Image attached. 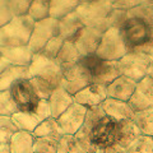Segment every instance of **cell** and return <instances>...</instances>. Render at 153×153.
Here are the masks:
<instances>
[{"label": "cell", "mask_w": 153, "mask_h": 153, "mask_svg": "<svg viewBox=\"0 0 153 153\" xmlns=\"http://www.w3.org/2000/svg\"><path fill=\"white\" fill-rule=\"evenodd\" d=\"M120 31L129 52L143 51L151 44L153 37V26L142 17H129Z\"/></svg>", "instance_id": "1"}, {"label": "cell", "mask_w": 153, "mask_h": 153, "mask_svg": "<svg viewBox=\"0 0 153 153\" xmlns=\"http://www.w3.org/2000/svg\"><path fill=\"white\" fill-rule=\"evenodd\" d=\"M79 65L87 71L91 82L106 87L121 75L119 61H106L96 54L83 56L79 60Z\"/></svg>", "instance_id": "2"}, {"label": "cell", "mask_w": 153, "mask_h": 153, "mask_svg": "<svg viewBox=\"0 0 153 153\" xmlns=\"http://www.w3.org/2000/svg\"><path fill=\"white\" fill-rule=\"evenodd\" d=\"M36 22L30 17H14L7 26L0 28V47L27 46Z\"/></svg>", "instance_id": "3"}, {"label": "cell", "mask_w": 153, "mask_h": 153, "mask_svg": "<svg viewBox=\"0 0 153 153\" xmlns=\"http://www.w3.org/2000/svg\"><path fill=\"white\" fill-rule=\"evenodd\" d=\"M112 10V1H80L75 13L84 27L97 28L106 32L110 28L107 19Z\"/></svg>", "instance_id": "4"}, {"label": "cell", "mask_w": 153, "mask_h": 153, "mask_svg": "<svg viewBox=\"0 0 153 153\" xmlns=\"http://www.w3.org/2000/svg\"><path fill=\"white\" fill-rule=\"evenodd\" d=\"M63 73V68L56 63V60L49 59L42 54H35L28 68V78L40 79L49 84L52 89H56L61 85Z\"/></svg>", "instance_id": "5"}, {"label": "cell", "mask_w": 153, "mask_h": 153, "mask_svg": "<svg viewBox=\"0 0 153 153\" xmlns=\"http://www.w3.org/2000/svg\"><path fill=\"white\" fill-rule=\"evenodd\" d=\"M9 92L12 94L13 102L17 107L18 112L30 114L36 111L41 103V98L37 91L33 87L30 78L19 79L14 83Z\"/></svg>", "instance_id": "6"}, {"label": "cell", "mask_w": 153, "mask_h": 153, "mask_svg": "<svg viewBox=\"0 0 153 153\" xmlns=\"http://www.w3.org/2000/svg\"><path fill=\"white\" fill-rule=\"evenodd\" d=\"M129 52L119 28H108L102 35L96 55L106 61H120Z\"/></svg>", "instance_id": "7"}, {"label": "cell", "mask_w": 153, "mask_h": 153, "mask_svg": "<svg viewBox=\"0 0 153 153\" xmlns=\"http://www.w3.org/2000/svg\"><path fill=\"white\" fill-rule=\"evenodd\" d=\"M152 63V59L144 51H130L119 61V66L121 75L138 83L148 75Z\"/></svg>", "instance_id": "8"}, {"label": "cell", "mask_w": 153, "mask_h": 153, "mask_svg": "<svg viewBox=\"0 0 153 153\" xmlns=\"http://www.w3.org/2000/svg\"><path fill=\"white\" fill-rule=\"evenodd\" d=\"M56 36H59V21L47 18L35 25L31 40L27 46L33 54H40L45 49V46Z\"/></svg>", "instance_id": "9"}, {"label": "cell", "mask_w": 153, "mask_h": 153, "mask_svg": "<svg viewBox=\"0 0 153 153\" xmlns=\"http://www.w3.org/2000/svg\"><path fill=\"white\" fill-rule=\"evenodd\" d=\"M87 112H88L87 107L74 102L60 117H57L56 121H57V125L60 128V131L63 134V137L64 135L74 137L84 125Z\"/></svg>", "instance_id": "10"}, {"label": "cell", "mask_w": 153, "mask_h": 153, "mask_svg": "<svg viewBox=\"0 0 153 153\" xmlns=\"http://www.w3.org/2000/svg\"><path fill=\"white\" fill-rule=\"evenodd\" d=\"M50 116H51V111H50L49 101L47 100H41V103L36 111L30 114L17 112L13 115L12 119L16 123V125L18 126L19 130L33 133L42 121H45Z\"/></svg>", "instance_id": "11"}, {"label": "cell", "mask_w": 153, "mask_h": 153, "mask_svg": "<svg viewBox=\"0 0 153 153\" xmlns=\"http://www.w3.org/2000/svg\"><path fill=\"white\" fill-rule=\"evenodd\" d=\"M89 84H92L89 75L87 74V71L79 65V63L64 69L63 80H61L60 87H63L66 92L70 93L73 97Z\"/></svg>", "instance_id": "12"}, {"label": "cell", "mask_w": 153, "mask_h": 153, "mask_svg": "<svg viewBox=\"0 0 153 153\" xmlns=\"http://www.w3.org/2000/svg\"><path fill=\"white\" fill-rule=\"evenodd\" d=\"M134 112H140L146 110H153V79L146 76L138 82L135 92L129 101Z\"/></svg>", "instance_id": "13"}, {"label": "cell", "mask_w": 153, "mask_h": 153, "mask_svg": "<svg viewBox=\"0 0 153 153\" xmlns=\"http://www.w3.org/2000/svg\"><path fill=\"white\" fill-rule=\"evenodd\" d=\"M103 33L105 32L97 30V28H91V27H84L79 32V35L73 41V44L78 49L82 57L96 54Z\"/></svg>", "instance_id": "14"}, {"label": "cell", "mask_w": 153, "mask_h": 153, "mask_svg": "<svg viewBox=\"0 0 153 153\" xmlns=\"http://www.w3.org/2000/svg\"><path fill=\"white\" fill-rule=\"evenodd\" d=\"M107 100L106 85L92 83L83 88L80 92L74 96V102L82 105L87 108L98 107Z\"/></svg>", "instance_id": "15"}, {"label": "cell", "mask_w": 153, "mask_h": 153, "mask_svg": "<svg viewBox=\"0 0 153 153\" xmlns=\"http://www.w3.org/2000/svg\"><path fill=\"white\" fill-rule=\"evenodd\" d=\"M26 78H28V68L16 66L4 57L0 59V92L9 91L17 80Z\"/></svg>", "instance_id": "16"}, {"label": "cell", "mask_w": 153, "mask_h": 153, "mask_svg": "<svg viewBox=\"0 0 153 153\" xmlns=\"http://www.w3.org/2000/svg\"><path fill=\"white\" fill-rule=\"evenodd\" d=\"M137 82H134L128 76L120 75L117 79H115L112 83H110L106 89H107V98L117 100V101L123 102H129L130 98L133 97L134 92L137 88Z\"/></svg>", "instance_id": "17"}, {"label": "cell", "mask_w": 153, "mask_h": 153, "mask_svg": "<svg viewBox=\"0 0 153 153\" xmlns=\"http://www.w3.org/2000/svg\"><path fill=\"white\" fill-rule=\"evenodd\" d=\"M101 108L105 112V115H107L108 117L114 119L117 123L125 121V120H133L134 115H135L129 102L117 101V100H112V98H107L101 105Z\"/></svg>", "instance_id": "18"}, {"label": "cell", "mask_w": 153, "mask_h": 153, "mask_svg": "<svg viewBox=\"0 0 153 153\" xmlns=\"http://www.w3.org/2000/svg\"><path fill=\"white\" fill-rule=\"evenodd\" d=\"M47 101H49L51 116L54 119H57L74 103V97L66 92L63 87H59L51 93Z\"/></svg>", "instance_id": "19"}, {"label": "cell", "mask_w": 153, "mask_h": 153, "mask_svg": "<svg viewBox=\"0 0 153 153\" xmlns=\"http://www.w3.org/2000/svg\"><path fill=\"white\" fill-rule=\"evenodd\" d=\"M35 54L28 46L22 47H1V57L16 66L30 68Z\"/></svg>", "instance_id": "20"}, {"label": "cell", "mask_w": 153, "mask_h": 153, "mask_svg": "<svg viewBox=\"0 0 153 153\" xmlns=\"http://www.w3.org/2000/svg\"><path fill=\"white\" fill-rule=\"evenodd\" d=\"M83 28H84V25L79 19L78 14L74 12L66 18L59 21V36L64 41L73 42Z\"/></svg>", "instance_id": "21"}, {"label": "cell", "mask_w": 153, "mask_h": 153, "mask_svg": "<svg viewBox=\"0 0 153 153\" xmlns=\"http://www.w3.org/2000/svg\"><path fill=\"white\" fill-rule=\"evenodd\" d=\"M36 137L33 133L19 130L9 142L12 153H35Z\"/></svg>", "instance_id": "22"}, {"label": "cell", "mask_w": 153, "mask_h": 153, "mask_svg": "<svg viewBox=\"0 0 153 153\" xmlns=\"http://www.w3.org/2000/svg\"><path fill=\"white\" fill-rule=\"evenodd\" d=\"M142 135L139 129L135 125L134 120H125L119 123L117 128V144L121 146L123 148H126L131 143Z\"/></svg>", "instance_id": "23"}, {"label": "cell", "mask_w": 153, "mask_h": 153, "mask_svg": "<svg viewBox=\"0 0 153 153\" xmlns=\"http://www.w3.org/2000/svg\"><path fill=\"white\" fill-rule=\"evenodd\" d=\"M79 4L78 0H50V18L61 21L74 13Z\"/></svg>", "instance_id": "24"}, {"label": "cell", "mask_w": 153, "mask_h": 153, "mask_svg": "<svg viewBox=\"0 0 153 153\" xmlns=\"http://www.w3.org/2000/svg\"><path fill=\"white\" fill-rule=\"evenodd\" d=\"M82 59V55L79 54L78 49L75 47V45L73 42H69V41H65L63 47L59 52V55L56 57V63L59 64L61 68L66 69L71 65H75L79 63V60Z\"/></svg>", "instance_id": "25"}, {"label": "cell", "mask_w": 153, "mask_h": 153, "mask_svg": "<svg viewBox=\"0 0 153 153\" xmlns=\"http://www.w3.org/2000/svg\"><path fill=\"white\" fill-rule=\"evenodd\" d=\"M133 120L138 126V129H139L142 135L153 138V110L135 112Z\"/></svg>", "instance_id": "26"}, {"label": "cell", "mask_w": 153, "mask_h": 153, "mask_svg": "<svg viewBox=\"0 0 153 153\" xmlns=\"http://www.w3.org/2000/svg\"><path fill=\"white\" fill-rule=\"evenodd\" d=\"M28 17L36 23L50 18V0H32Z\"/></svg>", "instance_id": "27"}, {"label": "cell", "mask_w": 153, "mask_h": 153, "mask_svg": "<svg viewBox=\"0 0 153 153\" xmlns=\"http://www.w3.org/2000/svg\"><path fill=\"white\" fill-rule=\"evenodd\" d=\"M33 135L36 138H44V137H63V134L60 131L56 119L50 116L37 126V129L33 131Z\"/></svg>", "instance_id": "28"}, {"label": "cell", "mask_w": 153, "mask_h": 153, "mask_svg": "<svg viewBox=\"0 0 153 153\" xmlns=\"http://www.w3.org/2000/svg\"><path fill=\"white\" fill-rule=\"evenodd\" d=\"M19 131L16 123L9 116H0V146L9 144L16 133Z\"/></svg>", "instance_id": "29"}, {"label": "cell", "mask_w": 153, "mask_h": 153, "mask_svg": "<svg viewBox=\"0 0 153 153\" xmlns=\"http://www.w3.org/2000/svg\"><path fill=\"white\" fill-rule=\"evenodd\" d=\"M63 137H44L36 138L35 153H57L59 143Z\"/></svg>", "instance_id": "30"}, {"label": "cell", "mask_w": 153, "mask_h": 153, "mask_svg": "<svg viewBox=\"0 0 153 153\" xmlns=\"http://www.w3.org/2000/svg\"><path fill=\"white\" fill-rule=\"evenodd\" d=\"M126 153H153V138L140 135L126 148Z\"/></svg>", "instance_id": "31"}, {"label": "cell", "mask_w": 153, "mask_h": 153, "mask_svg": "<svg viewBox=\"0 0 153 153\" xmlns=\"http://www.w3.org/2000/svg\"><path fill=\"white\" fill-rule=\"evenodd\" d=\"M57 153H87L73 135H64L57 148Z\"/></svg>", "instance_id": "32"}, {"label": "cell", "mask_w": 153, "mask_h": 153, "mask_svg": "<svg viewBox=\"0 0 153 153\" xmlns=\"http://www.w3.org/2000/svg\"><path fill=\"white\" fill-rule=\"evenodd\" d=\"M17 107L13 102L12 94L9 91L0 92V116H9L12 117L14 114H17Z\"/></svg>", "instance_id": "33"}, {"label": "cell", "mask_w": 153, "mask_h": 153, "mask_svg": "<svg viewBox=\"0 0 153 153\" xmlns=\"http://www.w3.org/2000/svg\"><path fill=\"white\" fill-rule=\"evenodd\" d=\"M64 42H65V41H64L60 36H56V37H54V38H52V40L49 42V44L45 46V49L42 50L40 54L45 55L46 57H49V59L56 60V57H57V55H59V52H60V50H61V47H63Z\"/></svg>", "instance_id": "34"}, {"label": "cell", "mask_w": 153, "mask_h": 153, "mask_svg": "<svg viewBox=\"0 0 153 153\" xmlns=\"http://www.w3.org/2000/svg\"><path fill=\"white\" fill-rule=\"evenodd\" d=\"M8 1L14 17H28L32 0H8Z\"/></svg>", "instance_id": "35"}, {"label": "cell", "mask_w": 153, "mask_h": 153, "mask_svg": "<svg viewBox=\"0 0 153 153\" xmlns=\"http://www.w3.org/2000/svg\"><path fill=\"white\" fill-rule=\"evenodd\" d=\"M13 18L14 16L9 8V1L8 0H0V28L7 26Z\"/></svg>", "instance_id": "36"}, {"label": "cell", "mask_w": 153, "mask_h": 153, "mask_svg": "<svg viewBox=\"0 0 153 153\" xmlns=\"http://www.w3.org/2000/svg\"><path fill=\"white\" fill-rule=\"evenodd\" d=\"M142 1H131V0H119V1H112L114 9H119V10L124 12H130L131 9L137 8Z\"/></svg>", "instance_id": "37"}, {"label": "cell", "mask_w": 153, "mask_h": 153, "mask_svg": "<svg viewBox=\"0 0 153 153\" xmlns=\"http://www.w3.org/2000/svg\"><path fill=\"white\" fill-rule=\"evenodd\" d=\"M102 152L103 153H126V149L116 143V144H114L112 147H110V148H107V149H105Z\"/></svg>", "instance_id": "38"}, {"label": "cell", "mask_w": 153, "mask_h": 153, "mask_svg": "<svg viewBox=\"0 0 153 153\" xmlns=\"http://www.w3.org/2000/svg\"><path fill=\"white\" fill-rule=\"evenodd\" d=\"M143 51H144L146 54H147V55H148V56H149L151 59H152V61H153V37H152L151 44L148 45V46H147V47H146V49L143 50Z\"/></svg>", "instance_id": "39"}, {"label": "cell", "mask_w": 153, "mask_h": 153, "mask_svg": "<svg viewBox=\"0 0 153 153\" xmlns=\"http://www.w3.org/2000/svg\"><path fill=\"white\" fill-rule=\"evenodd\" d=\"M0 153H12L9 144H1L0 146Z\"/></svg>", "instance_id": "40"}, {"label": "cell", "mask_w": 153, "mask_h": 153, "mask_svg": "<svg viewBox=\"0 0 153 153\" xmlns=\"http://www.w3.org/2000/svg\"><path fill=\"white\" fill-rule=\"evenodd\" d=\"M147 76H149L151 79H153V63H152V65H151L149 70H148V75H147Z\"/></svg>", "instance_id": "41"}, {"label": "cell", "mask_w": 153, "mask_h": 153, "mask_svg": "<svg viewBox=\"0 0 153 153\" xmlns=\"http://www.w3.org/2000/svg\"><path fill=\"white\" fill-rule=\"evenodd\" d=\"M149 22H151V25L153 26V4H152V9H151V16H149Z\"/></svg>", "instance_id": "42"}, {"label": "cell", "mask_w": 153, "mask_h": 153, "mask_svg": "<svg viewBox=\"0 0 153 153\" xmlns=\"http://www.w3.org/2000/svg\"><path fill=\"white\" fill-rule=\"evenodd\" d=\"M0 59H1V47H0Z\"/></svg>", "instance_id": "43"}, {"label": "cell", "mask_w": 153, "mask_h": 153, "mask_svg": "<svg viewBox=\"0 0 153 153\" xmlns=\"http://www.w3.org/2000/svg\"><path fill=\"white\" fill-rule=\"evenodd\" d=\"M97 153H103V152H102V151H98V152H97Z\"/></svg>", "instance_id": "44"}]
</instances>
